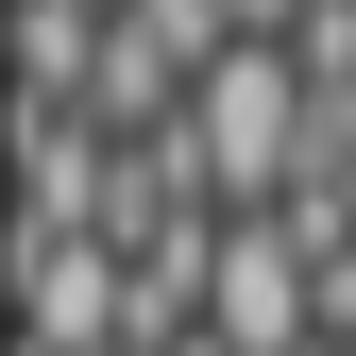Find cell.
<instances>
[{
  "mask_svg": "<svg viewBox=\"0 0 356 356\" xmlns=\"http://www.w3.org/2000/svg\"><path fill=\"white\" fill-rule=\"evenodd\" d=\"M85 68H102V17H68V0H0V102H85Z\"/></svg>",
  "mask_w": 356,
  "mask_h": 356,
  "instance_id": "obj_4",
  "label": "cell"
},
{
  "mask_svg": "<svg viewBox=\"0 0 356 356\" xmlns=\"http://www.w3.org/2000/svg\"><path fill=\"white\" fill-rule=\"evenodd\" d=\"M0 339H34V356H136V254L119 238H0Z\"/></svg>",
  "mask_w": 356,
  "mask_h": 356,
  "instance_id": "obj_2",
  "label": "cell"
},
{
  "mask_svg": "<svg viewBox=\"0 0 356 356\" xmlns=\"http://www.w3.org/2000/svg\"><path fill=\"white\" fill-rule=\"evenodd\" d=\"M305 51L289 34H254V51H220L204 85H187V170H204V204L220 220H272L289 187H305Z\"/></svg>",
  "mask_w": 356,
  "mask_h": 356,
  "instance_id": "obj_1",
  "label": "cell"
},
{
  "mask_svg": "<svg viewBox=\"0 0 356 356\" xmlns=\"http://www.w3.org/2000/svg\"><path fill=\"white\" fill-rule=\"evenodd\" d=\"M220 356H323V272L272 238V220H220V289H204Z\"/></svg>",
  "mask_w": 356,
  "mask_h": 356,
  "instance_id": "obj_3",
  "label": "cell"
},
{
  "mask_svg": "<svg viewBox=\"0 0 356 356\" xmlns=\"http://www.w3.org/2000/svg\"><path fill=\"white\" fill-rule=\"evenodd\" d=\"M68 17H119V0H68Z\"/></svg>",
  "mask_w": 356,
  "mask_h": 356,
  "instance_id": "obj_5",
  "label": "cell"
}]
</instances>
